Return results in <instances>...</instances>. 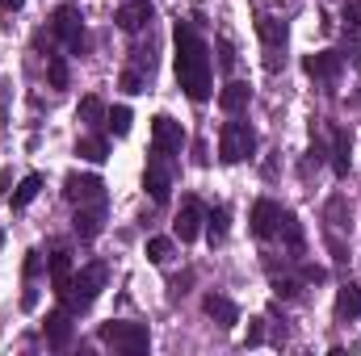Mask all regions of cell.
<instances>
[{
	"label": "cell",
	"instance_id": "cell-23",
	"mask_svg": "<svg viewBox=\"0 0 361 356\" xmlns=\"http://www.w3.org/2000/svg\"><path fill=\"white\" fill-rule=\"evenodd\" d=\"M76 155L89 160V164H105V160H109V143H105L101 134H89V139L76 143Z\"/></svg>",
	"mask_w": 361,
	"mask_h": 356
},
{
	"label": "cell",
	"instance_id": "cell-9",
	"mask_svg": "<svg viewBox=\"0 0 361 356\" xmlns=\"http://www.w3.org/2000/svg\"><path fill=\"white\" fill-rule=\"evenodd\" d=\"M63 197H68L72 205H97V201H105V180L72 172V177L63 180Z\"/></svg>",
	"mask_w": 361,
	"mask_h": 356
},
{
	"label": "cell",
	"instance_id": "cell-39",
	"mask_svg": "<svg viewBox=\"0 0 361 356\" xmlns=\"http://www.w3.org/2000/svg\"><path fill=\"white\" fill-rule=\"evenodd\" d=\"M21 4H25V0H0V8H4V13H17Z\"/></svg>",
	"mask_w": 361,
	"mask_h": 356
},
{
	"label": "cell",
	"instance_id": "cell-27",
	"mask_svg": "<svg viewBox=\"0 0 361 356\" xmlns=\"http://www.w3.org/2000/svg\"><path fill=\"white\" fill-rule=\"evenodd\" d=\"M324 218H328V227H332V231H349V201H345V197L336 193V197L328 201Z\"/></svg>",
	"mask_w": 361,
	"mask_h": 356
},
{
	"label": "cell",
	"instance_id": "cell-31",
	"mask_svg": "<svg viewBox=\"0 0 361 356\" xmlns=\"http://www.w3.org/2000/svg\"><path fill=\"white\" fill-rule=\"evenodd\" d=\"M341 17H345V30L361 34V0H345L341 4Z\"/></svg>",
	"mask_w": 361,
	"mask_h": 356
},
{
	"label": "cell",
	"instance_id": "cell-32",
	"mask_svg": "<svg viewBox=\"0 0 361 356\" xmlns=\"http://www.w3.org/2000/svg\"><path fill=\"white\" fill-rule=\"evenodd\" d=\"M122 89H126V92H147L143 72H139V68H126V72H122Z\"/></svg>",
	"mask_w": 361,
	"mask_h": 356
},
{
	"label": "cell",
	"instance_id": "cell-11",
	"mask_svg": "<svg viewBox=\"0 0 361 356\" xmlns=\"http://www.w3.org/2000/svg\"><path fill=\"white\" fill-rule=\"evenodd\" d=\"M302 72L311 76V80H336L341 72H345V55L341 51H315V55H307L302 59Z\"/></svg>",
	"mask_w": 361,
	"mask_h": 356
},
{
	"label": "cell",
	"instance_id": "cell-14",
	"mask_svg": "<svg viewBox=\"0 0 361 356\" xmlns=\"http://www.w3.org/2000/svg\"><path fill=\"white\" fill-rule=\"evenodd\" d=\"M101 227H105V201H97V205H76L72 231H76L80 239H97V235H101Z\"/></svg>",
	"mask_w": 361,
	"mask_h": 356
},
{
	"label": "cell",
	"instance_id": "cell-28",
	"mask_svg": "<svg viewBox=\"0 0 361 356\" xmlns=\"http://www.w3.org/2000/svg\"><path fill=\"white\" fill-rule=\"evenodd\" d=\"M130 122H135V117H130V109H126V105H114V109L105 113V130H109V134H118V139H122V134H130Z\"/></svg>",
	"mask_w": 361,
	"mask_h": 356
},
{
	"label": "cell",
	"instance_id": "cell-20",
	"mask_svg": "<svg viewBox=\"0 0 361 356\" xmlns=\"http://www.w3.org/2000/svg\"><path fill=\"white\" fill-rule=\"evenodd\" d=\"M357 314H361V289L357 285H341V289H336V319L349 323V319H357Z\"/></svg>",
	"mask_w": 361,
	"mask_h": 356
},
{
	"label": "cell",
	"instance_id": "cell-13",
	"mask_svg": "<svg viewBox=\"0 0 361 356\" xmlns=\"http://www.w3.org/2000/svg\"><path fill=\"white\" fill-rule=\"evenodd\" d=\"M277 222H281V205L269 201V197H261V201L252 205V235H257V239H273V235H277Z\"/></svg>",
	"mask_w": 361,
	"mask_h": 356
},
{
	"label": "cell",
	"instance_id": "cell-5",
	"mask_svg": "<svg viewBox=\"0 0 361 356\" xmlns=\"http://www.w3.org/2000/svg\"><path fill=\"white\" fill-rule=\"evenodd\" d=\"M173 168H177V155H169V151L152 147V155H147V172H143V184H147V193H152V201H156V205H164V201L173 197Z\"/></svg>",
	"mask_w": 361,
	"mask_h": 356
},
{
	"label": "cell",
	"instance_id": "cell-4",
	"mask_svg": "<svg viewBox=\"0 0 361 356\" xmlns=\"http://www.w3.org/2000/svg\"><path fill=\"white\" fill-rule=\"evenodd\" d=\"M252 151H257V130L248 122H240V117L223 122V130H219V160L223 164H244Z\"/></svg>",
	"mask_w": 361,
	"mask_h": 356
},
{
	"label": "cell",
	"instance_id": "cell-1",
	"mask_svg": "<svg viewBox=\"0 0 361 356\" xmlns=\"http://www.w3.org/2000/svg\"><path fill=\"white\" fill-rule=\"evenodd\" d=\"M173 42H177V80L189 101H210V84H214V59H210V46L202 42V34L189 25V21H177L173 30Z\"/></svg>",
	"mask_w": 361,
	"mask_h": 356
},
{
	"label": "cell",
	"instance_id": "cell-16",
	"mask_svg": "<svg viewBox=\"0 0 361 356\" xmlns=\"http://www.w3.org/2000/svg\"><path fill=\"white\" fill-rule=\"evenodd\" d=\"M42 331H47V344H51V348H68V344H72V331H76V327H72V310L63 306V310L47 314V327H42Z\"/></svg>",
	"mask_w": 361,
	"mask_h": 356
},
{
	"label": "cell",
	"instance_id": "cell-35",
	"mask_svg": "<svg viewBox=\"0 0 361 356\" xmlns=\"http://www.w3.org/2000/svg\"><path fill=\"white\" fill-rule=\"evenodd\" d=\"M328 252H332V260H336V265H345V260H349V252H345V243L336 239V231H328Z\"/></svg>",
	"mask_w": 361,
	"mask_h": 356
},
{
	"label": "cell",
	"instance_id": "cell-19",
	"mask_svg": "<svg viewBox=\"0 0 361 356\" xmlns=\"http://www.w3.org/2000/svg\"><path fill=\"white\" fill-rule=\"evenodd\" d=\"M277 235L286 239V248L294 252V260L302 256V248H307V239H302V227H298V218L290 214V210H281V222H277Z\"/></svg>",
	"mask_w": 361,
	"mask_h": 356
},
{
	"label": "cell",
	"instance_id": "cell-38",
	"mask_svg": "<svg viewBox=\"0 0 361 356\" xmlns=\"http://www.w3.org/2000/svg\"><path fill=\"white\" fill-rule=\"evenodd\" d=\"M21 306L34 310V306H38V289H25V293H21Z\"/></svg>",
	"mask_w": 361,
	"mask_h": 356
},
{
	"label": "cell",
	"instance_id": "cell-37",
	"mask_svg": "<svg viewBox=\"0 0 361 356\" xmlns=\"http://www.w3.org/2000/svg\"><path fill=\"white\" fill-rule=\"evenodd\" d=\"M261 340H265V327H261V319H257V323H252V327H248V344H252V348H257V344H261Z\"/></svg>",
	"mask_w": 361,
	"mask_h": 356
},
{
	"label": "cell",
	"instance_id": "cell-3",
	"mask_svg": "<svg viewBox=\"0 0 361 356\" xmlns=\"http://www.w3.org/2000/svg\"><path fill=\"white\" fill-rule=\"evenodd\" d=\"M97 336H101V344H109L114 352H126V356H143L147 352V344H152V336H147L143 323H122V319L101 323Z\"/></svg>",
	"mask_w": 361,
	"mask_h": 356
},
{
	"label": "cell",
	"instance_id": "cell-12",
	"mask_svg": "<svg viewBox=\"0 0 361 356\" xmlns=\"http://www.w3.org/2000/svg\"><path fill=\"white\" fill-rule=\"evenodd\" d=\"M152 17H156L152 0H126V4L114 13L118 30H126V34H139V30H147V25H152Z\"/></svg>",
	"mask_w": 361,
	"mask_h": 356
},
{
	"label": "cell",
	"instance_id": "cell-2",
	"mask_svg": "<svg viewBox=\"0 0 361 356\" xmlns=\"http://www.w3.org/2000/svg\"><path fill=\"white\" fill-rule=\"evenodd\" d=\"M105 281H109V268L101 265H85L76 276H72V289L63 293V306L72 310V314H80V310H89L92 302H97V293L105 289Z\"/></svg>",
	"mask_w": 361,
	"mask_h": 356
},
{
	"label": "cell",
	"instance_id": "cell-30",
	"mask_svg": "<svg viewBox=\"0 0 361 356\" xmlns=\"http://www.w3.org/2000/svg\"><path fill=\"white\" fill-rule=\"evenodd\" d=\"M273 293L277 298H298L302 293V276H277L273 272Z\"/></svg>",
	"mask_w": 361,
	"mask_h": 356
},
{
	"label": "cell",
	"instance_id": "cell-40",
	"mask_svg": "<svg viewBox=\"0 0 361 356\" xmlns=\"http://www.w3.org/2000/svg\"><path fill=\"white\" fill-rule=\"evenodd\" d=\"M0 243H4V231H0Z\"/></svg>",
	"mask_w": 361,
	"mask_h": 356
},
{
	"label": "cell",
	"instance_id": "cell-33",
	"mask_svg": "<svg viewBox=\"0 0 361 356\" xmlns=\"http://www.w3.org/2000/svg\"><path fill=\"white\" fill-rule=\"evenodd\" d=\"M219 68H223V72H235V51H231L227 38H219Z\"/></svg>",
	"mask_w": 361,
	"mask_h": 356
},
{
	"label": "cell",
	"instance_id": "cell-15",
	"mask_svg": "<svg viewBox=\"0 0 361 356\" xmlns=\"http://www.w3.org/2000/svg\"><path fill=\"white\" fill-rule=\"evenodd\" d=\"M248 101H252V89H248L244 80H227V84L219 89V109L231 113V117H240V113L248 109Z\"/></svg>",
	"mask_w": 361,
	"mask_h": 356
},
{
	"label": "cell",
	"instance_id": "cell-7",
	"mask_svg": "<svg viewBox=\"0 0 361 356\" xmlns=\"http://www.w3.org/2000/svg\"><path fill=\"white\" fill-rule=\"evenodd\" d=\"M257 34H261V42H265V68L277 72L281 59H286V55H281V51H286V21L261 13V17H257Z\"/></svg>",
	"mask_w": 361,
	"mask_h": 356
},
{
	"label": "cell",
	"instance_id": "cell-18",
	"mask_svg": "<svg viewBox=\"0 0 361 356\" xmlns=\"http://www.w3.org/2000/svg\"><path fill=\"white\" fill-rule=\"evenodd\" d=\"M72 276H76V272H72V252H55V256H51V289H55L59 302H63V293L72 289Z\"/></svg>",
	"mask_w": 361,
	"mask_h": 356
},
{
	"label": "cell",
	"instance_id": "cell-25",
	"mask_svg": "<svg viewBox=\"0 0 361 356\" xmlns=\"http://www.w3.org/2000/svg\"><path fill=\"white\" fill-rule=\"evenodd\" d=\"M105 113H109V109H105V101H101V96H85V101H80V109H76V117H80L85 126H105Z\"/></svg>",
	"mask_w": 361,
	"mask_h": 356
},
{
	"label": "cell",
	"instance_id": "cell-34",
	"mask_svg": "<svg viewBox=\"0 0 361 356\" xmlns=\"http://www.w3.org/2000/svg\"><path fill=\"white\" fill-rule=\"evenodd\" d=\"M298 276H302V285H319L328 272H324L319 265H302V268H298Z\"/></svg>",
	"mask_w": 361,
	"mask_h": 356
},
{
	"label": "cell",
	"instance_id": "cell-29",
	"mask_svg": "<svg viewBox=\"0 0 361 356\" xmlns=\"http://www.w3.org/2000/svg\"><path fill=\"white\" fill-rule=\"evenodd\" d=\"M147 260H152V265H169V260H173V239H164V235L147 239Z\"/></svg>",
	"mask_w": 361,
	"mask_h": 356
},
{
	"label": "cell",
	"instance_id": "cell-10",
	"mask_svg": "<svg viewBox=\"0 0 361 356\" xmlns=\"http://www.w3.org/2000/svg\"><path fill=\"white\" fill-rule=\"evenodd\" d=\"M202 222H206L202 201H197V197H185L180 210H177V222H173V235H177L180 243H193V239L202 235Z\"/></svg>",
	"mask_w": 361,
	"mask_h": 356
},
{
	"label": "cell",
	"instance_id": "cell-21",
	"mask_svg": "<svg viewBox=\"0 0 361 356\" xmlns=\"http://www.w3.org/2000/svg\"><path fill=\"white\" fill-rule=\"evenodd\" d=\"M349 151H353L349 130H332V168H336V177L341 180L349 177Z\"/></svg>",
	"mask_w": 361,
	"mask_h": 356
},
{
	"label": "cell",
	"instance_id": "cell-26",
	"mask_svg": "<svg viewBox=\"0 0 361 356\" xmlns=\"http://www.w3.org/2000/svg\"><path fill=\"white\" fill-rule=\"evenodd\" d=\"M47 80H51V89H68L72 68H68V59H63V55H47Z\"/></svg>",
	"mask_w": 361,
	"mask_h": 356
},
{
	"label": "cell",
	"instance_id": "cell-24",
	"mask_svg": "<svg viewBox=\"0 0 361 356\" xmlns=\"http://www.w3.org/2000/svg\"><path fill=\"white\" fill-rule=\"evenodd\" d=\"M227 218H231L227 205H214V210L206 214V239H210V243H223V239H227Z\"/></svg>",
	"mask_w": 361,
	"mask_h": 356
},
{
	"label": "cell",
	"instance_id": "cell-6",
	"mask_svg": "<svg viewBox=\"0 0 361 356\" xmlns=\"http://www.w3.org/2000/svg\"><path fill=\"white\" fill-rule=\"evenodd\" d=\"M51 34H55L72 55H85V46H89V38H85V17H80V8H72V4L55 8V17H51Z\"/></svg>",
	"mask_w": 361,
	"mask_h": 356
},
{
	"label": "cell",
	"instance_id": "cell-8",
	"mask_svg": "<svg viewBox=\"0 0 361 356\" xmlns=\"http://www.w3.org/2000/svg\"><path fill=\"white\" fill-rule=\"evenodd\" d=\"M152 147H160L169 155H180L185 151V126L177 117H169V113H156L152 117Z\"/></svg>",
	"mask_w": 361,
	"mask_h": 356
},
{
	"label": "cell",
	"instance_id": "cell-22",
	"mask_svg": "<svg viewBox=\"0 0 361 356\" xmlns=\"http://www.w3.org/2000/svg\"><path fill=\"white\" fill-rule=\"evenodd\" d=\"M38 189H42V177L38 172H30V177H21V184L8 193V201H13V210H25L34 197H38Z\"/></svg>",
	"mask_w": 361,
	"mask_h": 356
},
{
	"label": "cell",
	"instance_id": "cell-17",
	"mask_svg": "<svg viewBox=\"0 0 361 356\" xmlns=\"http://www.w3.org/2000/svg\"><path fill=\"white\" fill-rule=\"evenodd\" d=\"M202 310H206L219 327H235V323H240L235 302H231V298H223V293H206V298H202Z\"/></svg>",
	"mask_w": 361,
	"mask_h": 356
},
{
	"label": "cell",
	"instance_id": "cell-36",
	"mask_svg": "<svg viewBox=\"0 0 361 356\" xmlns=\"http://www.w3.org/2000/svg\"><path fill=\"white\" fill-rule=\"evenodd\" d=\"M38 272H42V256L38 252H25V281H34Z\"/></svg>",
	"mask_w": 361,
	"mask_h": 356
}]
</instances>
